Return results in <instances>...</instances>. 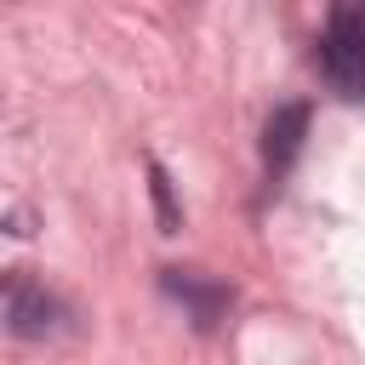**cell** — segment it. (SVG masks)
Instances as JSON below:
<instances>
[{"instance_id":"4","label":"cell","mask_w":365,"mask_h":365,"mask_svg":"<svg viewBox=\"0 0 365 365\" xmlns=\"http://www.w3.org/2000/svg\"><path fill=\"white\" fill-rule=\"evenodd\" d=\"M302 137H308V103H279L262 125V160H268L274 177L302 154Z\"/></svg>"},{"instance_id":"1","label":"cell","mask_w":365,"mask_h":365,"mask_svg":"<svg viewBox=\"0 0 365 365\" xmlns=\"http://www.w3.org/2000/svg\"><path fill=\"white\" fill-rule=\"evenodd\" d=\"M319 68L336 97H365V6H336L325 23Z\"/></svg>"},{"instance_id":"3","label":"cell","mask_w":365,"mask_h":365,"mask_svg":"<svg viewBox=\"0 0 365 365\" xmlns=\"http://www.w3.org/2000/svg\"><path fill=\"white\" fill-rule=\"evenodd\" d=\"M160 285H165V297H177V302L188 308V319H194L200 331H211V325L228 314V291H222L217 279L194 274V268H165V274H160Z\"/></svg>"},{"instance_id":"2","label":"cell","mask_w":365,"mask_h":365,"mask_svg":"<svg viewBox=\"0 0 365 365\" xmlns=\"http://www.w3.org/2000/svg\"><path fill=\"white\" fill-rule=\"evenodd\" d=\"M6 325H11V336H57V331H68V308L40 279L11 274L6 279Z\"/></svg>"},{"instance_id":"5","label":"cell","mask_w":365,"mask_h":365,"mask_svg":"<svg viewBox=\"0 0 365 365\" xmlns=\"http://www.w3.org/2000/svg\"><path fill=\"white\" fill-rule=\"evenodd\" d=\"M148 182H154V205H160V228H165V234H177V228H182V211H177V200H171V177H165L160 165H148Z\"/></svg>"}]
</instances>
